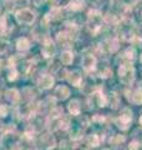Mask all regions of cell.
Listing matches in <instances>:
<instances>
[{"instance_id":"6da1fadb","label":"cell","mask_w":142,"mask_h":150,"mask_svg":"<svg viewBox=\"0 0 142 150\" xmlns=\"http://www.w3.org/2000/svg\"><path fill=\"white\" fill-rule=\"evenodd\" d=\"M15 19L19 24H21V25H31L32 23L35 21L36 15H35L34 11L30 10V9L24 8V9H20V10L16 11Z\"/></svg>"},{"instance_id":"7a4b0ae2","label":"cell","mask_w":142,"mask_h":150,"mask_svg":"<svg viewBox=\"0 0 142 150\" xmlns=\"http://www.w3.org/2000/svg\"><path fill=\"white\" fill-rule=\"evenodd\" d=\"M13 29V23H10V18L8 15L0 16V34H6Z\"/></svg>"},{"instance_id":"3957f363","label":"cell","mask_w":142,"mask_h":150,"mask_svg":"<svg viewBox=\"0 0 142 150\" xmlns=\"http://www.w3.org/2000/svg\"><path fill=\"white\" fill-rule=\"evenodd\" d=\"M42 54H44L46 58H50V56H54L55 54V45L53 44V41L50 39H45L44 44H42Z\"/></svg>"},{"instance_id":"277c9868","label":"cell","mask_w":142,"mask_h":150,"mask_svg":"<svg viewBox=\"0 0 142 150\" xmlns=\"http://www.w3.org/2000/svg\"><path fill=\"white\" fill-rule=\"evenodd\" d=\"M37 85H39L40 89H50L54 85V78L51 75H42V76L37 81Z\"/></svg>"},{"instance_id":"5b68a950","label":"cell","mask_w":142,"mask_h":150,"mask_svg":"<svg viewBox=\"0 0 142 150\" xmlns=\"http://www.w3.org/2000/svg\"><path fill=\"white\" fill-rule=\"evenodd\" d=\"M5 99L9 103H11V104H15L20 99V94H19L16 89H9V90L5 91Z\"/></svg>"},{"instance_id":"8992f818","label":"cell","mask_w":142,"mask_h":150,"mask_svg":"<svg viewBox=\"0 0 142 150\" xmlns=\"http://www.w3.org/2000/svg\"><path fill=\"white\" fill-rule=\"evenodd\" d=\"M30 48V41L25 36H21V38H19V39L16 40V49L18 50H20V51H25Z\"/></svg>"},{"instance_id":"52a82bcc","label":"cell","mask_w":142,"mask_h":150,"mask_svg":"<svg viewBox=\"0 0 142 150\" xmlns=\"http://www.w3.org/2000/svg\"><path fill=\"white\" fill-rule=\"evenodd\" d=\"M69 94H70L69 89L66 86H64V85L59 86L58 89H56V91H55V95H58V98H59V99H61V100L66 99V98L69 96Z\"/></svg>"},{"instance_id":"ba28073f","label":"cell","mask_w":142,"mask_h":150,"mask_svg":"<svg viewBox=\"0 0 142 150\" xmlns=\"http://www.w3.org/2000/svg\"><path fill=\"white\" fill-rule=\"evenodd\" d=\"M31 112V106L30 105H21L18 110V114L20 118H25V116H29Z\"/></svg>"},{"instance_id":"9c48e42d","label":"cell","mask_w":142,"mask_h":150,"mask_svg":"<svg viewBox=\"0 0 142 150\" xmlns=\"http://www.w3.org/2000/svg\"><path fill=\"white\" fill-rule=\"evenodd\" d=\"M69 110L72 115H77L80 112V105H79V101L77 100H71L70 104H69Z\"/></svg>"},{"instance_id":"30bf717a","label":"cell","mask_w":142,"mask_h":150,"mask_svg":"<svg viewBox=\"0 0 142 150\" xmlns=\"http://www.w3.org/2000/svg\"><path fill=\"white\" fill-rule=\"evenodd\" d=\"M10 49V43L6 39H3L0 38V55L8 53V50Z\"/></svg>"},{"instance_id":"8fae6325","label":"cell","mask_w":142,"mask_h":150,"mask_svg":"<svg viewBox=\"0 0 142 150\" xmlns=\"http://www.w3.org/2000/svg\"><path fill=\"white\" fill-rule=\"evenodd\" d=\"M1 5L8 13H10L14 10V8H15V1H14V0H1Z\"/></svg>"},{"instance_id":"7c38bea8","label":"cell","mask_w":142,"mask_h":150,"mask_svg":"<svg viewBox=\"0 0 142 150\" xmlns=\"http://www.w3.org/2000/svg\"><path fill=\"white\" fill-rule=\"evenodd\" d=\"M18 75H19V71L16 70L15 67H9V70H8V79L9 80L14 81L18 78Z\"/></svg>"},{"instance_id":"4fadbf2b","label":"cell","mask_w":142,"mask_h":150,"mask_svg":"<svg viewBox=\"0 0 142 150\" xmlns=\"http://www.w3.org/2000/svg\"><path fill=\"white\" fill-rule=\"evenodd\" d=\"M61 62H63L64 64H70L71 62H72V54H71L70 51H65V53H63V55H61Z\"/></svg>"},{"instance_id":"5bb4252c","label":"cell","mask_w":142,"mask_h":150,"mask_svg":"<svg viewBox=\"0 0 142 150\" xmlns=\"http://www.w3.org/2000/svg\"><path fill=\"white\" fill-rule=\"evenodd\" d=\"M44 144L46 145L47 149H51V148H54V145H55V140H54V138H51V135H49V137L44 138Z\"/></svg>"},{"instance_id":"9a60e30c","label":"cell","mask_w":142,"mask_h":150,"mask_svg":"<svg viewBox=\"0 0 142 150\" xmlns=\"http://www.w3.org/2000/svg\"><path fill=\"white\" fill-rule=\"evenodd\" d=\"M69 80L71 84H74V85H77L79 81H80V75L77 73H72L71 74V76L69 78Z\"/></svg>"},{"instance_id":"2e32d148","label":"cell","mask_w":142,"mask_h":150,"mask_svg":"<svg viewBox=\"0 0 142 150\" xmlns=\"http://www.w3.org/2000/svg\"><path fill=\"white\" fill-rule=\"evenodd\" d=\"M14 1H15V6L18 5V6H20L21 9H24L27 4H29L30 0H14Z\"/></svg>"},{"instance_id":"e0dca14e","label":"cell","mask_w":142,"mask_h":150,"mask_svg":"<svg viewBox=\"0 0 142 150\" xmlns=\"http://www.w3.org/2000/svg\"><path fill=\"white\" fill-rule=\"evenodd\" d=\"M8 115V106L0 105V118H5Z\"/></svg>"},{"instance_id":"ac0fdd59","label":"cell","mask_w":142,"mask_h":150,"mask_svg":"<svg viewBox=\"0 0 142 150\" xmlns=\"http://www.w3.org/2000/svg\"><path fill=\"white\" fill-rule=\"evenodd\" d=\"M89 142H90V144H91L92 146H96V145H97V139H96L95 135H92V137L89 139Z\"/></svg>"},{"instance_id":"d6986e66","label":"cell","mask_w":142,"mask_h":150,"mask_svg":"<svg viewBox=\"0 0 142 150\" xmlns=\"http://www.w3.org/2000/svg\"><path fill=\"white\" fill-rule=\"evenodd\" d=\"M67 126H69V120L66 119V118H64V121H63V123H61V121H60V128L66 129V128H67Z\"/></svg>"},{"instance_id":"ffe728a7","label":"cell","mask_w":142,"mask_h":150,"mask_svg":"<svg viewBox=\"0 0 142 150\" xmlns=\"http://www.w3.org/2000/svg\"><path fill=\"white\" fill-rule=\"evenodd\" d=\"M51 114H53V115H51L53 118H58V116H60L59 114H63V110H61V109H56V110H54L53 112H51Z\"/></svg>"},{"instance_id":"44dd1931","label":"cell","mask_w":142,"mask_h":150,"mask_svg":"<svg viewBox=\"0 0 142 150\" xmlns=\"http://www.w3.org/2000/svg\"><path fill=\"white\" fill-rule=\"evenodd\" d=\"M137 149H138V144H137V143L130 144V150H137Z\"/></svg>"}]
</instances>
